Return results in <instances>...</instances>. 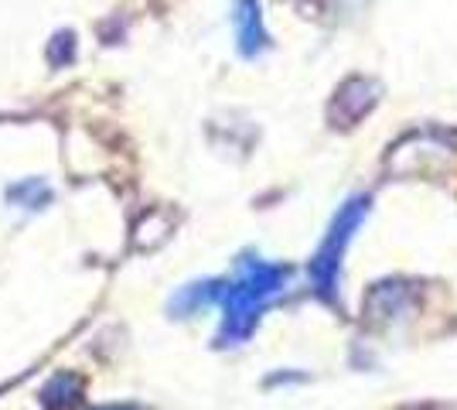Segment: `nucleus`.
<instances>
[{
	"label": "nucleus",
	"mask_w": 457,
	"mask_h": 410,
	"mask_svg": "<svg viewBox=\"0 0 457 410\" xmlns=\"http://www.w3.org/2000/svg\"><path fill=\"white\" fill-rule=\"evenodd\" d=\"M232 28L243 55H256L267 48V31H263V18H260V0H236L232 7Z\"/></svg>",
	"instance_id": "1"
}]
</instances>
